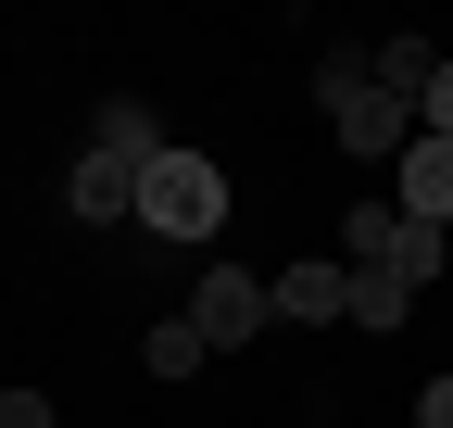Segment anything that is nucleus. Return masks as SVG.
I'll return each instance as SVG.
<instances>
[{
  "label": "nucleus",
  "mask_w": 453,
  "mask_h": 428,
  "mask_svg": "<svg viewBox=\"0 0 453 428\" xmlns=\"http://www.w3.org/2000/svg\"><path fill=\"white\" fill-rule=\"evenodd\" d=\"M315 101H327V139L353 151V164H403L416 114H403V101L365 76V50H327V64H315Z\"/></svg>",
  "instance_id": "1"
},
{
  "label": "nucleus",
  "mask_w": 453,
  "mask_h": 428,
  "mask_svg": "<svg viewBox=\"0 0 453 428\" xmlns=\"http://www.w3.org/2000/svg\"><path fill=\"white\" fill-rule=\"evenodd\" d=\"M127 227H151V240H214V227H226V177H214V151L164 139L151 164H139V214H127Z\"/></svg>",
  "instance_id": "2"
},
{
  "label": "nucleus",
  "mask_w": 453,
  "mask_h": 428,
  "mask_svg": "<svg viewBox=\"0 0 453 428\" xmlns=\"http://www.w3.org/2000/svg\"><path fill=\"white\" fill-rule=\"evenodd\" d=\"M265 315H290V328H340V315H353V264H340V252L277 264V278H265Z\"/></svg>",
  "instance_id": "3"
},
{
  "label": "nucleus",
  "mask_w": 453,
  "mask_h": 428,
  "mask_svg": "<svg viewBox=\"0 0 453 428\" xmlns=\"http://www.w3.org/2000/svg\"><path fill=\"white\" fill-rule=\"evenodd\" d=\"M189 328H202V353H240V340L265 328V278H240V264H214V278L189 290Z\"/></svg>",
  "instance_id": "4"
},
{
  "label": "nucleus",
  "mask_w": 453,
  "mask_h": 428,
  "mask_svg": "<svg viewBox=\"0 0 453 428\" xmlns=\"http://www.w3.org/2000/svg\"><path fill=\"white\" fill-rule=\"evenodd\" d=\"M390 214H403V227H441L453 240V139H403V189H390Z\"/></svg>",
  "instance_id": "5"
},
{
  "label": "nucleus",
  "mask_w": 453,
  "mask_h": 428,
  "mask_svg": "<svg viewBox=\"0 0 453 428\" xmlns=\"http://www.w3.org/2000/svg\"><path fill=\"white\" fill-rule=\"evenodd\" d=\"M64 202L88 214V227H113V214H139V151H88V164L64 177Z\"/></svg>",
  "instance_id": "6"
},
{
  "label": "nucleus",
  "mask_w": 453,
  "mask_h": 428,
  "mask_svg": "<svg viewBox=\"0 0 453 428\" xmlns=\"http://www.w3.org/2000/svg\"><path fill=\"white\" fill-rule=\"evenodd\" d=\"M365 76L416 114V101H428V76H441V50H428V38H378V50H365Z\"/></svg>",
  "instance_id": "7"
},
{
  "label": "nucleus",
  "mask_w": 453,
  "mask_h": 428,
  "mask_svg": "<svg viewBox=\"0 0 453 428\" xmlns=\"http://www.w3.org/2000/svg\"><path fill=\"white\" fill-rule=\"evenodd\" d=\"M340 328H416V290L403 278H353V315Z\"/></svg>",
  "instance_id": "8"
},
{
  "label": "nucleus",
  "mask_w": 453,
  "mask_h": 428,
  "mask_svg": "<svg viewBox=\"0 0 453 428\" xmlns=\"http://www.w3.org/2000/svg\"><path fill=\"white\" fill-rule=\"evenodd\" d=\"M139 365H151V378H202V328H189V315H164V328L139 340Z\"/></svg>",
  "instance_id": "9"
},
{
  "label": "nucleus",
  "mask_w": 453,
  "mask_h": 428,
  "mask_svg": "<svg viewBox=\"0 0 453 428\" xmlns=\"http://www.w3.org/2000/svg\"><path fill=\"white\" fill-rule=\"evenodd\" d=\"M88 151H139V164H151V151H164V126L139 114V101H101V126H88Z\"/></svg>",
  "instance_id": "10"
},
{
  "label": "nucleus",
  "mask_w": 453,
  "mask_h": 428,
  "mask_svg": "<svg viewBox=\"0 0 453 428\" xmlns=\"http://www.w3.org/2000/svg\"><path fill=\"white\" fill-rule=\"evenodd\" d=\"M416 126H428V139H453V64L428 76V101H416Z\"/></svg>",
  "instance_id": "11"
},
{
  "label": "nucleus",
  "mask_w": 453,
  "mask_h": 428,
  "mask_svg": "<svg viewBox=\"0 0 453 428\" xmlns=\"http://www.w3.org/2000/svg\"><path fill=\"white\" fill-rule=\"evenodd\" d=\"M0 428H50V403L38 391H0Z\"/></svg>",
  "instance_id": "12"
},
{
  "label": "nucleus",
  "mask_w": 453,
  "mask_h": 428,
  "mask_svg": "<svg viewBox=\"0 0 453 428\" xmlns=\"http://www.w3.org/2000/svg\"><path fill=\"white\" fill-rule=\"evenodd\" d=\"M416 428H453V378H428V403H416Z\"/></svg>",
  "instance_id": "13"
}]
</instances>
